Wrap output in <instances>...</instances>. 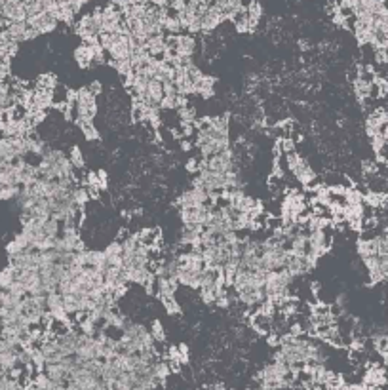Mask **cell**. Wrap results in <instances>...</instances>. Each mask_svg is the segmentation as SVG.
<instances>
[{"mask_svg": "<svg viewBox=\"0 0 388 390\" xmlns=\"http://www.w3.org/2000/svg\"><path fill=\"white\" fill-rule=\"evenodd\" d=\"M57 18H53L50 12H40V14H36V16H31V18H27V25L29 27H33L38 35H46V33H52L53 29L57 27Z\"/></svg>", "mask_w": 388, "mask_h": 390, "instance_id": "1", "label": "cell"}, {"mask_svg": "<svg viewBox=\"0 0 388 390\" xmlns=\"http://www.w3.org/2000/svg\"><path fill=\"white\" fill-rule=\"evenodd\" d=\"M388 122V110L387 108H373L366 120V131L367 135H375V133H381L385 124Z\"/></svg>", "mask_w": 388, "mask_h": 390, "instance_id": "2", "label": "cell"}, {"mask_svg": "<svg viewBox=\"0 0 388 390\" xmlns=\"http://www.w3.org/2000/svg\"><path fill=\"white\" fill-rule=\"evenodd\" d=\"M225 19L227 18L217 10V6L210 4L206 8V12L202 14V33H212L213 29H217Z\"/></svg>", "mask_w": 388, "mask_h": 390, "instance_id": "3", "label": "cell"}, {"mask_svg": "<svg viewBox=\"0 0 388 390\" xmlns=\"http://www.w3.org/2000/svg\"><path fill=\"white\" fill-rule=\"evenodd\" d=\"M162 99H164V84L160 80H156V78H151L149 84H147V91H145L143 99H139V101H145L147 105L160 107Z\"/></svg>", "mask_w": 388, "mask_h": 390, "instance_id": "4", "label": "cell"}, {"mask_svg": "<svg viewBox=\"0 0 388 390\" xmlns=\"http://www.w3.org/2000/svg\"><path fill=\"white\" fill-rule=\"evenodd\" d=\"M99 44H88V42H82L76 50H74V61L82 67V69H86L89 65H93V57H95V48H97Z\"/></svg>", "mask_w": 388, "mask_h": 390, "instance_id": "5", "label": "cell"}, {"mask_svg": "<svg viewBox=\"0 0 388 390\" xmlns=\"http://www.w3.org/2000/svg\"><path fill=\"white\" fill-rule=\"evenodd\" d=\"M137 238L143 246L147 248H156V246H162V234H160V229L156 227H149V229H141L137 232Z\"/></svg>", "mask_w": 388, "mask_h": 390, "instance_id": "6", "label": "cell"}, {"mask_svg": "<svg viewBox=\"0 0 388 390\" xmlns=\"http://www.w3.org/2000/svg\"><path fill=\"white\" fill-rule=\"evenodd\" d=\"M194 93H196L198 97H202V99H210V97H213V93H215V78L204 74V76L194 84Z\"/></svg>", "mask_w": 388, "mask_h": 390, "instance_id": "7", "label": "cell"}, {"mask_svg": "<svg viewBox=\"0 0 388 390\" xmlns=\"http://www.w3.org/2000/svg\"><path fill=\"white\" fill-rule=\"evenodd\" d=\"M196 46H198V42L191 33L177 36V48H179L181 57H193L194 52H196Z\"/></svg>", "mask_w": 388, "mask_h": 390, "instance_id": "8", "label": "cell"}, {"mask_svg": "<svg viewBox=\"0 0 388 390\" xmlns=\"http://www.w3.org/2000/svg\"><path fill=\"white\" fill-rule=\"evenodd\" d=\"M76 124L80 126V130H82V133H84V137H86L88 141L99 139V133H97V130L93 128V120H76Z\"/></svg>", "mask_w": 388, "mask_h": 390, "instance_id": "9", "label": "cell"}, {"mask_svg": "<svg viewBox=\"0 0 388 390\" xmlns=\"http://www.w3.org/2000/svg\"><path fill=\"white\" fill-rule=\"evenodd\" d=\"M55 86H57V80H55V76L50 74V72L40 74L35 82V89H53Z\"/></svg>", "mask_w": 388, "mask_h": 390, "instance_id": "10", "label": "cell"}, {"mask_svg": "<svg viewBox=\"0 0 388 390\" xmlns=\"http://www.w3.org/2000/svg\"><path fill=\"white\" fill-rule=\"evenodd\" d=\"M160 299H162V304H164L168 314H172V316L181 314V304L175 299V295H166V297H160Z\"/></svg>", "mask_w": 388, "mask_h": 390, "instance_id": "11", "label": "cell"}, {"mask_svg": "<svg viewBox=\"0 0 388 390\" xmlns=\"http://www.w3.org/2000/svg\"><path fill=\"white\" fill-rule=\"evenodd\" d=\"M149 331L154 339V343H166V331H164V325L160 320H152L151 325H149Z\"/></svg>", "mask_w": 388, "mask_h": 390, "instance_id": "12", "label": "cell"}, {"mask_svg": "<svg viewBox=\"0 0 388 390\" xmlns=\"http://www.w3.org/2000/svg\"><path fill=\"white\" fill-rule=\"evenodd\" d=\"M69 160L72 162V166L76 168V170H82L84 168V154H82V151L74 145L71 147V152H69Z\"/></svg>", "mask_w": 388, "mask_h": 390, "instance_id": "13", "label": "cell"}, {"mask_svg": "<svg viewBox=\"0 0 388 390\" xmlns=\"http://www.w3.org/2000/svg\"><path fill=\"white\" fill-rule=\"evenodd\" d=\"M97 183H99L101 191H107V187H108V177H107V172H103V170H99V172H97Z\"/></svg>", "mask_w": 388, "mask_h": 390, "instance_id": "14", "label": "cell"}, {"mask_svg": "<svg viewBox=\"0 0 388 390\" xmlns=\"http://www.w3.org/2000/svg\"><path fill=\"white\" fill-rule=\"evenodd\" d=\"M88 88L91 89V93H95V95H97V93L101 91V84H99V82H91V86H88Z\"/></svg>", "mask_w": 388, "mask_h": 390, "instance_id": "15", "label": "cell"}, {"mask_svg": "<svg viewBox=\"0 0 388 390\" xmlns=\"http://www.w3.org/2000/svg\"><path fill=\"white\" fill-rule=\"evenodd\" d=\"M383 135H385V139L388 141V122L385 124V128H383Z\"/></svg>", "mask_w": 388, "mask_h": 390, "instance_id": "16", "label": "cell"}, {"mask_svg": "<svg viewBox=\"0 0 388 390\" xmlns=\"http://www.w3.org/2000/svg\"><path fill=\"white\" fill-rule=\"evenodd\" d=\"M387 48H388V46H387Z\"/></svg>", "mask_w": 388, "mask_h": 390, "instance_id": "17", "label": "cell"}]
</instances>
